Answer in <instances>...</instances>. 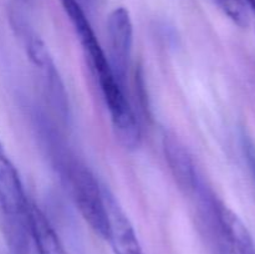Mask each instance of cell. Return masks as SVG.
Returning <instances> with one entry per match:
<instances>
[{
    "label": "cell",
    "mask_w": 255,
    "mask_h": 254,
    "mask_svg": "<svg viewBox=\"0 0 255 254\" xmlns=\"http://www.w3.org/2000/svg\"><path fill=\"white\" fill-rule=\"evenodd\" d=\"M29 202L19 172L0 142V211L6 223L10 246L16 254L26 251Z\"/></svg>",
    "instance_id": "1"
},
{
    "label": "cell",
    "mask_w": 255,
    "mask_h": 254,
    "mask_svg": "<svg viewBox=\"0 0 255 254\" xmlns=\"http://www.w3.org/2000/svg\"><path fill=\"white\" fill-rule=\"evenodd\" d=\"M65 172L80 214L100 238L107 241L110 222L104 186H101L94 173L79 161L69 162L65 167Z\"/></svg>",
    "instance_id": "2"
},
{
    "label": "cell",
    "mask_w": 255,
    "mask_h": 254,
    "mask_svg": "<svg viewBox=\"0 0 255 254\" xmlns=\"http://www.w3.org/2000/svg\"><path fill=\"white\" fill-rule=\"evenodd\" d=\"M107 44H109L110 66L122 86L126 87L132 46H133V24L128 10L116 7L107 19Z\"/></svg>",
    "instance_id": "3"
},
{
    "label": "cell",
    "mask_w": 255,
    "mask_h": 254,
    "mask_svg": "<svg viewBox=\"0 0 255 254\" xmlns=\"http://www.w3.org/2000/svg\"><path fill=\"white\" fill-rule=\"evenodd\" d=\"M27 54L35 69L39 70L40 76H41L42 84L46 89L49 95L50 101L54 105L55 110L62 116V119H66L67 112V96L65 92L64 84L60 79L59 71H57L55 62L47 50L46 45L39 37L31 36L27 42Z\"/></svg>",
    "instance_id": "4"
},
{
    "label": "cell",
    "mask_w": 255,
    "mask_h": 254,
    "mask_svg": "<svg viewBox=\"0 0 255 254\" xmlns=\"http://www.w3.org/2000/svg\"><path fill=\"white\" fill-rule=\"evenodd\" d=\"M105 201H106L107 213H109L110 232L107 242L111 244L115 254H143L137 234L134 232L131 221L114 194L104 187Z\"/></svg>",
    "instance_id": "5"
},
{
    "label": "cell",
    "mask_w": 255,
    "mask_h": 254,
    "mask_svg": "<svg viewBox=\"0 0 255 254\" xmlns=\"http://www.w3.org/2000/svg\"><path fill=\"white\" fill-rule=\"evenodd\" d=\"M216 216L222 254H255V244L248 228L233 211L219 204Z\"/></svg>",
    "instance_id": "6"
},
{
    "label": "cell",
    "mask_w": 255,
    "mask_h": 254,
    "mask_svg": "<svg viewBox=\"0 0 255 254\" xmlns=\"http://www.w3.org/2000/svg\"><path fill=\"white\" fill-rule=\"evenodd\" d=\"M163 152L174 182L186 196L194 193L198 186L196 166L188 148L177 136L166 133L163 137Z\"/></svg>",
    "instance_id": "7"
},
{
    "label": "cell",
    "mask_w": 255,
    "mask_h": 254,
    "mask_svg": "<svg viewBox=\"0 0 255 254\" xmlns=\"http://www.w3.org/2000/svg\"><path fill=\"white\" fill-rule=\"evenodd\" d=\"M27 229L39 254H66L59 234L36 203L27 207Z\"/></svg>",
    "instance_id": "8"
},
{
    "label": "cell",
    "mask_w": 255,
    "mask_h": 254,
    "mask_svg": "<svg viewBox=\"0 0 255 254\" xmlns=\"http://www.w3.org/2000/svg\"><path fill=\"white\" fill-rule=\"evenodd\" d=\"M219 9L241 27H247L251 22V11L244 0H213Z\"/></svg>",
    "instance_id": "9"
},
{
    "label": "cell",
    "mask_w": 255,
    "mask_h": 254,
    "mask_svg": "<svg viewBox=\"0 0 255 254\" xmlns=\"http://www.w3.org/2000/svg\"><path fill=\"white\" fill-rule=\"evenodd\" d=\"M242 148H243L244 157H246L248 169L255 186V141L247 132L242 133Z\"/></svg>",
    "instance_id": "10"
},
{
    "label": "cell",
    "mask_w": 255,
    "mask_h": 254,
    "mask_svg": "<svg viewBox=\"0 0 255 254\" xmlns=\"http://www.w3.org/2000/svg\"><path fill=\"white\" fill-rule=\"evenodd\" d=\"M244 2H246V5L248 6L251 14H253L255 16V0H244Z\"/></svg>",
    "instance_id": "11"
}]
</instances>
